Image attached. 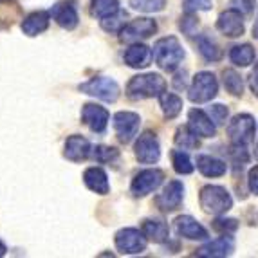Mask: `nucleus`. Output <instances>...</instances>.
Wrapping results in <instances>:
<instances>
[{"instance_id":"obj_1","label":"nucleus","mask_w":258,"mask_h":258,"mask_svg":"<svg viewBox=\"0 0 258 258\" xmlns=\"http://www.w3.org/2000/svg\"><path fill=\"white\" fill-rule=\"evenodd\" d=\"M163 92H166V82L161 74L147 73L134 76L126 85V96L132 101H141L148 98H159Z\"/></svg>"},{"instance_id":"obj_2","label":"nucleus","mask_w":258,"mask_h":258,"mask_svg":"<svg viewBox=\"0 0 258 258\" xmlns=\"http://www.w3.org/2000/svg\"><path fill=\"white\" fill-rule=\"evenodd\" d=\"M184 58V49L175 36H164L154 45V60L163 71L172 73L179 67Z\"/></svg>"},{"instance_id":"obj_3","label":"nucleus","mask_w":258,"mask_h":258,"mask_svg":"<svg viewBox=\"0 0 258 258\" xmlns=\"http://www.w3.org/2000/svg\"><path fill=\"white\" fill-rule=\"evenodd\" d=\"M199 203H201V208L210 215H224L226 211L233 208V199L229 191L217 184L204 186L199 195Z\"/></svg>"},{"instance_id":"obj_4","label":"nucleus","mask_w":258,"mask_h":258,"mask_svg":"<svg viewBox=\"0 0 258 258\" xmlns=\"http://www.w3.org/2000/svg\"><path fill=\"white\" fill-rule=\"evenodd\" d=\"M217 92H219V82H217L215 74L203 71V73L195 74L194 82L189 85L188 98L194 103H208L215 98Z\"/></svg>"},{"instance_id":"obj_5","label":"nucleus","mask_w":258,"mask_h":258,"mask_svg":"<svg viewBox=\"0 0 258 258\" xmlns=\"http://www.w3.org/2000/svg\"><path fill=\"white\" fill-rule=\"evenodd\" d=\"M83 94H89L92 98L103 99L107 103H114L117 98H119V85H117L112 78L107 76H96L89 82L82 83L78 87Z\"/></svg>"},{"instance_id":"obj_6","label":"nucleus","mask_w":258,"mask_h":258,"mask_svg":"<svg viewBox=\"0 0 258 258\" xmlns=\"http://www.w3.org/2000/svg\"><path fill=\"white\" fill-rule=\"evenodd\" d=\"M147 240L145 233L139 231L136 228H125L119 229L114 237V242H116V247L119 253L123 254H138L143 253L147 249Z\"/></svg>"},{"instance_id":"obj_7","label":"nucleus","mask_w":258,"mask_h":258,"mask_svg":"<svg viewBox=\"0 0 258 258\" xmlns=\"http://www.w3.org/2000/svg\"><path fill=\"white\" fill-rule=\"evenodd\" d=\"M164 181V173L157 168H150V170H143L138 175L134 177L132 184H130V191L134 197H145V195L152 194L159 188Z\"/></svg>"},{"instance_id":"obj_8","label":"nucleus","mask_w":258,"mask_h":258,"mask_svg":"<svg viewBox=\"0 0 258 258\" xmlns=\"http://www.w3.org/2000/svg\"><path fill=\"white\" fill-rule=\"evenodd\" d=\"M228 136L233 145H247L253 141L254 136V119L249 114H238L228 125Z\"/></svg>"},{"instance_id":"obj_9","label":"nucleus","mask_w":258,"mask_h":258,"mask_svg":"<svg viewBox=\"0 0 258 258\" xmlns=\"http://www.w3.org/2000/svg\"><path fill=\"white\" fill-rule=\"evenodd\" d=\"M136 157L139 163L143 164H154L159 161L161 157V147L159 139L154 132H145L139 136V139L136 141Z\"/></svg>"},{"instance_id":"obj_10","label":"nucleus","mask_w":258,"mask_h":258,"mask_svg":"<svg viewBox=\"0 0 258 258\" xmlns=\"http://www.w3.org/2000/svg\"><path fill=\"white\" fill-rule=\"evenodd\" d=\"M157 31V24L152 18H138V20L128 22L119 33L121 42H128V43H136L139 40L150 38Z\"/></svg>"},{"instance_id":"obj_11","label":"nucleus","mask_w":258,"mask_h":258,"mask_svg":"<svg viewBox=\"0 0 258 258\" xmlns=\"http://www.w3.org/2000/svg\"><path fill=\"white\" fill-rule=\"evenodd\" d=\"M139 125H141V117L136 112H117L114 116V130L117 134V139L121 143H130L138 136Z\"/></svg>"},{"instance_id":"obj_12","label":"nucleus","mask_w":258,"mask_h":258,"mask_svg":"<svg viewBox=\"0 0 258 258\" xmlns=\"http://www.w3.org/2000/svg\"><path fill=\"white\" fill-rule=\"evenodd\" d=\"M182 199H184V186L181 181H170L163 188L157 197H155V204L161 211L164 213H170V211H175L177 208L182 204Z\"/></svg>"},{"instance_id":"obj_13","label":"nucleus","mask_w":258,"mask_h":258,"mask_svg":"<svg viewBox=\"0 0 258 258\" xmlns=\"http://www.w3.org/2000/svg\"><path fill=\"white\" fill-rule=\"evenodd\" d=\"M108 110L105 107H99L96 103H87L82 108V121L92 132L103 134L108 125Z\"/></svg>"},{"instance_id":"obj_14","label":"nucleus","mask_w":258,"mask_h":258,"mask_svg":"<svg viewBox=\"0 0 258 258\" xmlns=\"http://www.w3.org/2000/svg\"><path fill=\"white\" fill-rule=\"evenodd\" d=\"M217 29L228 38H238L244 35V20H242V13L237 9H228L220 13L219 20H217Z\"/></svg>"},{"instance_id":"obj_15","label":"nucleus","mask_w":258,"mask_h":258,"mask_svg":"<svg viewBox=\"0 0 258 258\" xmlns=\"http://www.w3.org/2000/svg\"><path fill=\"white\" fill-rule=\"evenodd\" d=\"M91 152H92L91 143L87 141L83 136L74 134V136L67 138V141H65L63 155H65V159L73 161V163H82V161H85L87 157L91 155Z\"/></svg>"},{"instance_id":"obj_16","label":"nucleus","mask_w":258,"mask_h":258,"mask_svg":"<svg viewBox=\"0 0 258 258\" xmlns=\"http://www.w3.org/2000/svg\"><path fill=\"white\" fill-rule=\"evenodd\" d=\"M188 126L197 134L199 138H213L217 132L215 123L204 110L194 108L188 114Z\"/></svg>"},{"instance_id":"obj_17","label":"nucleus","mask_w":258,"mask_h":258,"mask_svg":"<svg viewBox=\"0 0 258 258\" xmlns=\"http://www.w3.org/2000/svg\"><path fill=\"white\" fill-rule=\"evenodd\" d=\"M175 229L181 237L188 238V240H206L208 231L204 226L197 222L194 217L189 215H181L175 219Z\"/></svg>"},{"instance_id":"obj_18","label":"nucleus","mask_w":258,"mask_h":258,"mask_svg":"<svg viewBox=\"0 0 258 258\" xmlns=\"http://www.w3.org/2000/svg\"><path fill=\"white\" fill-rule=\"evenodd\" d=\"M235 251V242L231 237L224 235V237L217 238L213 242H208L206 245H203L201 249H197V256H206V258H224Z\"/></svg>"},{"instance_id":"obj_19","label":"nucleus","mask_w":258,"mask_h":258,"mask_svg":"<svg viewBox=\"0 0 258 258\" xmlns=\"http://www.w3.org/2000/svg\"><path fill=\"white\" fill-rule=\"evenodd\" d=\"M51 17L56 20V24L60 27L67 31H73L74 27L78 26L80 22V17H78V11L71 2H61V4H56L54 8L49 11Z\"/></svg>"},{"instance_id":"obj_20","label":"nucleus","mask_w":258,"mask_h":258,"mask_svg":"<svg viewBox=\"0 0 258 258\" xmlns=\"http://www.w3.org/2000/svg\"><path fill=\"white\" fill-rule=\"evenodd\" d=\"M83 182L91 191L98 195H107L110 191V184H108V177L105 173L103 168L91 166L87 168L85 173H83Z\"/></svg>"},{"instance_id":"obj_21","label":"nucleus","mask_w":258,"mask_h":258,"mask_svg":"<svg viewBox=\"0 0 258 258\" xmlns=\"http://www.w3.org/2000/svg\"><path fill=\"white\" fill-rule=\"evenodd\" d=\"M123 58H125V63L132 69H145L152 60V51L145 43L136 42L126 49Z\"/></svg>"},{"instance_id":"obj_22","label":"nucleus","mask_w":258,"mask_h":258,"mask_svg":"<svg viewBox=\"0 0 258 258\" xmlns=\"http://www.w3.org/2000/svg\"><path fill=\"white\" fill-rule=\"evenodd\" d=\"M51 22V13L49 11H35V13L27 15L22 22V31L27 36H38L40 33L49 27Z\"/></svg>"},{"instance_id":"obj_23","label":"nucleus","mask_w":258,"mask_h":258,"mask_svg":"<svg viewBox=\"0 0 258 258\" xmlns=\"http://www.w3.org/2000/svg\"><path fill=\"white\" fill-rule=\"evenodd\" d=\"M143 233L148 240L155 242V244H164V242L170 238V228L164 220H157V219H148L143 222Z\"/></svg>"},{"instance_id":"obj_24","label":"nucleus","mask_w":258,"mask_h":258,"mask_svg":"<svg viewBox=\"0 0 258 258\" xmlns=\"http://www.w3.org/2000/svg\"><path fill=\"white\" fill-rule=\"evenodd\" d=\"M197 168L204 177H222L228 172V164L211 155H199Z\"/></svg>"},{"instance_id":"obj_25","label":"nucleus","mask_w":258,"mask_h":258,"mask_svg":"<svg viewBox=\"0 0 258 258\" xmlns=\"http://www.w3.org/2000/svg\"><path fill=\"white\" fill-rule=\"evenodd\" d=\"M161 101V108H163V114L166 119H175L182 110V99L177 94H172V92H163L159 96Z\"/></svg>"},{"instance_id":"obj_26","label":"nucleus","mask_w":258,"mask_h":258,"mask_svg":"<svg viewBox=\"0 0 258 258\" xmlns=\"http://www.w3.org/2000/svg\"><path fill=\"white\" fill-rule=\"evenodd\" d=\"M229 60L237 67H247L254 61V49L249 43H242V45H235L229 51Z\"/></svg>"},{"instance_id":"obj_27","label":"nucleus","mask_w":258,"mask_h":258,"mask_svg":"<svg viewBox=\"0 0 258 258\" xmlns=\"http://www.w3.org/2000/svg\"><path fill=\"white\" fill-rule=\"evenodd\" d=\"M197 47H199L201 56H203L206 61H219L220 58H222V51L219 49V45L206 35H201L197 38Z\"/></svg>"},{"instance_id":"obj_28","label":"nucleus","mask_w":258,"mask_h":258,"mask_svg":"<svg viewBox=\"0 0 258 258\" xmlns=\"http://www.w3.org/2000/svg\"><path fill=\"white\" fill-rule=\"evenodd\" d=\"M117 11H119V0H91V13L99 20Z\"/></svg>"},{"instance_id":"obj_29","label":"nucleus","mask_w":258,"mask_h":258,"mask_svg":"<svg viewBox=\"0 0 258 258\" xmlns=\"http://www.w3.org/2000/svg\"><path fill=\"white\" fill-rule=\"evenodd\" d=\"M175 145L182 150H195L199 147V136L189 126H181L175 132Z\"/></svg>"},{"instance_id":"obj_30","label":"nucleus","mask_w":258,"mask_h":258,"mask_svg":"<svg viewBox=\"0 0 258 258\" xmlns=\"http://www.w3.org/2000/svg\"><path fill=\"white\" fill-rule=\"evenodd\" d=\"M222 80H224V87L226 91L231 96H242L244 92V82H242V76L233 69H226L222 73Z\"/></svg>"},{"instance_id":"obj_31","label":"nucleus","mask_w":258,"mask_h":258,"mask_svg":"<svg viewBox=\"0 0 258 258\" xmlns=\"http://www.w3.org/2000/svg\"><path fill=\"white\" fill-rule=\"evenodd\" d=\"M172 164L179 175H188L195 170V164L191 163L189 155L182 150H173L172 152Z\"/></svg>"},{"instance_id":"obj_32","label":"nucleus","mask_w":258,"mask_h":258,"mask_svg":"<svg viewBox=\"0 0 258 258\" xmlns=\"http://www.w3.org/2000/svg\"><path fill=\"white\" fill-rule=\"evenodd\" d=\"M126 26V13L125 11H117L110 17L101 18V29L107 33H121V29Z\"/></svg>"},{"instance_id":"obj_33","label":"nucleus","mask_w":258,"mask_h":258,"mask_svg":"<svg viewBox=\"0 0 258 258\" xmlns=\"http://www.w3.org/2000/svg\"><path fill=\"white\" fill-rule=\"evenodd\" d=\"M130 8L141 13H159L166 6V0H130Z\"/></svg>"},{"instance_id":"obj_34","label":"nucleus","mask_w":258,"mask_h":258,"mask_svg":"<svg viewBox=\"0 0 258 258\" xmlns=\"http://www.w3.org/2000/svg\"><path fill=\"white\" fill-rule=\"evenodd\" d=\"M208 116L213 119V123H215V125H224V123L228 121L229 110H228V107H224V105L217 103V105H211V107L208 108Z\"/></svg>"},{"instance_id":"obj_35","label":"nucleus","mask_w":258,"mask_h":258,"mask_svg":"<svg viewBox=\"0 0 258 258\" xmlns=\"http://www.w3.org/2000/svg\"><path fill=\"white\" fill-rule=\"evenodd\" d=\"M194 15L195 13H186V17H182L181 24H179V27H181V31L186 36H195L199 31V22Z\"/></svg>"},{"instance_id":"obj_36","label":"nucleus","mask_w":258,"mask_h":258,"mask_svg":"<svg viewBox=\"0 0 258 258\" xmlns=\"http://www.w3.org/2000/svg\"><path fill=\"white\" fill-rule=\"evenodd\" d=\"M94 157L98 163H112L119 157V152L116 148H108V147H96L94 148Z\"/></svg>"},{"instance_id":"obj_37","label":"nucleus","mask_w":258,"mask_h":258,"mask_svg":"<svg viewBox=\"0 0 258 258\" xmlns=\"http://www.w3.org/2000/svg\"><path fill=\"white\" fill-rule=\"evenodd\" d=\"M182 8H184V13H197V11H210L213 4L211 0H184Z\"/></svg>"},{"instance_id":"obj_38","label":"nucleus","mask_w":258,"mask_h":258,"mask_svg":"<svg viewBox=\"0 0 258 258\" xmlns=\"http://www.w3.org/2000/svg\"><path fill=\"white\" fill-rule=\"evenodd\" d=\"M211 226H213V229H215L217 233H222V235L233 233L238 229V222L235 219H215Z\"/></svg>"},{"instance_id":"obj_39","label":"nucleus","mask_w":258,"mask_h":258,"mask_svg":"<svg viewBox=\"0 0 258 258\" xmlns=\"http://www.w3.org/2000/svg\"><path fill=\"white\" fill-rule=\"evenodd\" d=\"M229 4H231L233 9L240 11L242 15H247V13H251V11H253L254 0H231Z\"/></svg>"},{"instance_id":"obj_40","label":"nucleus","mask_w":258,"mask_h":258,"mask_svg":"<svg viewBox=\"0 0 258 258\" xmlns=\"http://www.w3.org/2000/svg\"><path fill=\"white\" fill-rule=\"evenodd\" d=\"M247 184H249L251 194L258 195V166L251 168L249 175H247Z\"/></svg>"},{"instance_id":"obj_41","label":"nucleus","mask_w":258,"mask_h":258,"mask_svg":"<svg viewBox=\"0 0 258 258\" xmlns=\"http://www.w3.org/2000/svg\"><path fill=\"white\" fill-rule=\"evenodd\" d=\"M186 71H179V73L175 74V78H173V87H175L177 91H182V89H186V85H188V80H186Z\"/></svg>"},{"instance_id":"obj_42","label":"nucleus","mask_w":258,"mask_h":258,"mask_svg":"<svg viewBox=\"0 0 258 258\" xmlns=\"http://www.w3.org/2000/svg\"><path fill=\"white\" fill-rule=\"evenodd\" d=\"M249 87H251V91H253V94L258 98V63L254 65V71L249 76Z\"/></svg>"},{"instance_id":"obj_43","label":"nucleus","mask_w":258,"mask_h":258,"mask_svg":"<svg viewBox=\"0 0 258 258\" xmlns=\"http://www.w3.org/2000/svg\"><path fill=\"white\" fill-rule=\"evenodd\" d=\"M8 253V247H6V244L2 240H0V256H4V254Z\"/></svg>"},{"instance_id":"obj_44","label":"nucleus","mask_w":258,"mask_h":258,"mask_svg":"<svg viewBox=\"0 0 258 258\" xmlns=\"http://www.w3.org/2000/svg\"><path fill=\"white\" fill-rule=\"evenodd\" d=\"M253 36L258 40V22H256V24H254V26H253Z\"/></svg>"},{"instance_id":"obj_45","label":"nucleus","mask_w":258,"mask_h":258,"mask_svg":"<svg viewBox=\"0 0 258 258\" xmlns=\"http://www.w3.org/2000/svg\"><path fill=\"white\" fill-rule=\"evenodd\" d=\"M0 2H13V0H0Z\"/></svg>"},{"instance_id":"obj_46","label":"nucleus","mask_w":258,"mask_h":258,"mask_svg":"<svg viewBox=\"0 0 258 258\" xmlns=\"http://www.w3.org/2000/svg\"><path fill=\"white\" fill-rule=\"evenodd\" d=\"M256 150H258V147H256Z\"/></svg>"}]
</instances>
